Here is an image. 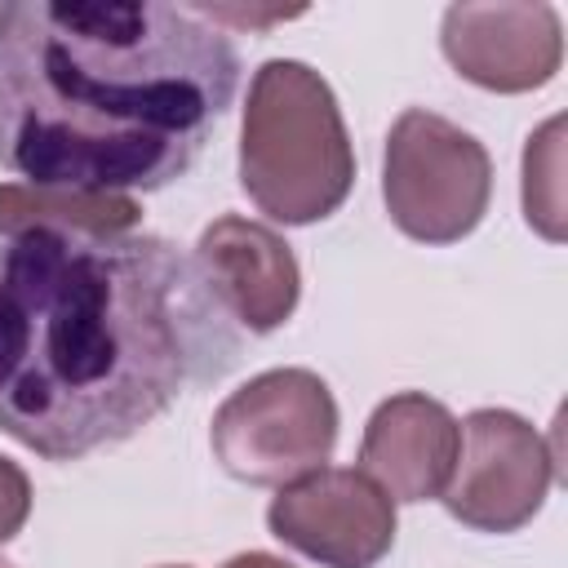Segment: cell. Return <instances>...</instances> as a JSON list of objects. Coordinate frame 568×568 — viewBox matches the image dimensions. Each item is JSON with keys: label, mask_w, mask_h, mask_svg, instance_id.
<instances>
[{"label": "cell", "mask_w": 568, "mask_h": 568, "mask_svg": "<svg viewBox=\"0 0 568 568\" xmlns=\"http://www.w3.org/2000/svg\"><path fill=\"white\" fill-rule=\"evenodd\" d=\"M382 200L390 222L417 244L466 240L493 200V160L462 124L408 106L386 133Z\"/></svg>", "instance_id": "5"}, {"label": "cell", "mask_w": 568, "mask_h": 568, "mask_svg": "<svg viewBox=\"0 0 568 568\" xmlns=\"http://www.w3.org/2000/svg\"><path fill=\"white\" fill-rule=\"evenodd\" d=\"M462 448L439 493L444 510L475 532H519L546 506L555 453L541 430L510 408H475L462 422Z\"/></svg>", "instance_id": "6"}, {"label": "cell", "mask_w": 568, "mask_h": 568, "mask_svg": "<svg viewBox=\"0 0 568 568\" xmlns=\"http://www.w3.org/2000/svg\"><path fill=\"white\" fill-rule=\"evenodd\" d=\"M0 568H13V564H9V559H0Z\"/></svg>", "instance_id": "16"}, {"label": "cell", "mask_w": 568, "mask_h": 568, "mask_svg": "<svg viewBox=\"0 0 568 568\" xmlns=\"http://www.w3.org/2000/svg\"><path fill=\"white\" fill-rule=\"evenodd\" d=\"M457 448V417L426 390H399L373 408L359 439V470L390 501H426L444 493Z\"/></svg>", "instance_id": "10"}, {"label": "cell", "mask_w": 568, "mask_h": 568, "mask_svg": "<svg viewBox=\"0 0 568 568\" xmlns=\"http://www.w3.org/2000/svg\"><path fill=\"white\" fill-rule=\"evenodd\" d=\"M439 49L453 71L488 93H532L564 62V22L555 4H448Z\"/></svg>", "instance_id": "8"}, {"label": "cell", "mask_w": 568, "mask_h": 568, "mask_svg": "<svg viewBox=\"0 0 568 568\" xmlns=\"http://www.w3.org/2000/svg\"><path fill=\"white\" fill-rule=\"evenodd\" d=\"M27 515H31V479L18 462L0 457V546L22 532Z\"/></svg>", "instance_id": "13"}, {"label": "cell", "mask_w": 568, "mask_h": 568, "mask_svg": "<svg viewBox=\"0 0 568 568\" xmlns=\"http://www.w3.org/2000/svg\"><path fill=\"white\" fill-rule=\"evenodd\" d=\"M240 186L284 226H311L342 209L355 186V146L333 84L297 62L271 58L253 71L240 124Z\"/></svg>", "instance_id": "3"}, {"label": "cell", "mask_w": 568, "mask_h": 568, "mask_svg": "<svg viewBox=\"0 0 568 568\" xmlns=\"http://www.w3.org/2000/svg\"><path fill=\"white\" fill-rule=\"evenodd\" d=\"M559 133L564 120H546L524 146V217L546 240H564V191H559Z\"/></svg>", "instance_id": "12"}, {"label": "cell", "mask_w": 568, "mask_h": 568, "mask_svg": "<svg viewBox=\"0 0 568 568\" xmlns=\"http://www.w3.org/2000/svg\"><path fill=\"white\" fill-rule=\"evenodd\" d=\"M213 302L248 333H275L288 324L302 297V271L284 235L262 222L222 213L213 217L191 253Z\"/></svg>", "instance_id": "9"}, {"label": "cell", "mask_w": 568, "mask_h": 568, "mask_svg": "<svg viewBox=\"0 0 568 568\" xmlns=\"http://www.w3.org/2000/svg\"><path fill=\"white\" fill-rule=\"evenodd\" d=\"M266 528L324 568H377L395 546V501L355 466H320L271 497Z\"/></svg>", "instance_id": "7"}, {"label": "cell", "mask_w": 568, "mask_h": 568, "mask_svg": "<svg viewBox=\"0 0 568 568\" xmlns=\"http://www.w3.org/2000/svg\"><path fill=\"white\" fill-rule=\"evenodd\" d=\"M235 355L231 315L164 235L0 240V430L49 462L138 435Z\"/></svg>", "instance_id": "1"}, {"label": "cell", "mask_w": 568, "mask_h": 568, "mask_svg": "<svg viewBox=\"0 0 568 568\" xmlns=\"http://www.w3.org/2000/svg\"><path fill=\"white\" fill-rule=\"evenodd\" d=\"M240 89L231 36L186 4H0V164L27 186L160 191Z\"/></svg>", "instance_id": "2"}, {"label": "cell", "mask_w": 568, "mask_h": 568, "mask_svg": "<svg viewBox=\"0 0 568 568\" xmlns=\"http://www.w3.org/2000/svg\"><path fill=\"white\" fill-rule=\"evenodd\" d=\"M142 209L133 195H89L62 186H27L0 182V240L18 231H93V235H129Z\"/></svg>", "instance_id": "11"}, {"label": "cell", "mask_w": 568, "mask_h": 568, "mask_svg": "<svg viewBox=\"0 0 568 568\" xmlns=\"http://www.w3.org/2000/svg\"><path fill=\"white\" fill-rule=\"evenodd\" d=\"M160 568H191V564H160Z\"/></svg>", "instance_id": "15"}, {"label": "cell", "mask_w": 568, "mask_h": 568, "mask_svg": "<svg viewBox=\"0 0 568 568\" xmlns=\"http://www.w3.org/2000/svg\"><path fill=\"white\" fill-rule=\"evenodd\" d=\"M209 444L231 479L284 488L333 457L337 399L311 368H266L217 404Z\"/></svg>", "instance_id": "4"}, {"label": "cell", "mask_w": 568, "mask_h": 568, "mask_svg": "<svg viewBox=\"0 0 568 568\" xmlns=\"http://www.w3.org/2000/svg\"><path fill=\"white\" fill-rule=\"evenodd\" d=\"M222 568H293V564L271 555V550H244V555H231Z\"/></svg>", "instance_id": "14"}]
</instances>
